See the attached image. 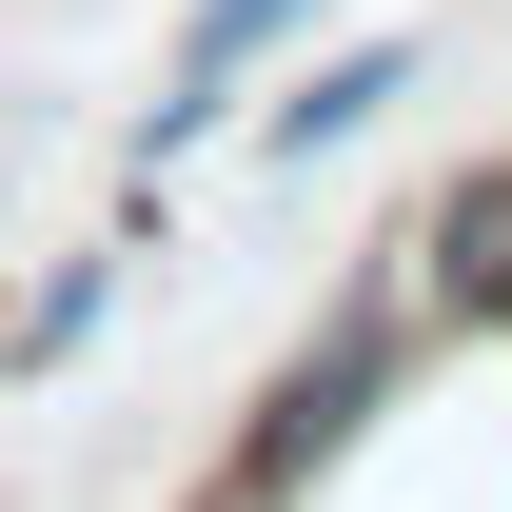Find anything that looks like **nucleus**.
Instances as JSON below:
<instances>
[{
	"instance_id": "obj_1",
	"label": "nucleus",
	"mask_w": 512,
	"mask_h": 512,
	"mask_svg": "<svg viewBox=\"0 0 512 512\" xmlns=\"http://www.w3.org/2000/svg\"><path fill=\"white\" fill-rule=\"evenodd\" d=\"M414 355H434V296H414V276H355V296H335V316L296 335L276 375H256V434H237V493H256V512H276V493H316L335 453H355V434L394 414V375H414Z\"/></svg>"
},
{
	"instance_id": "obj_2",
	"label": "nucleus",
	"mask_w": 512,
	"mask_h": 512,
	"mask_svg": "<svg viewBox=\"0 0 512 512\" xmlns=\"http://www.w3.org/2000/svg\"><path fill=\"white\" fill-rule=\"evenodd\" d=\"M296 40H316V0H178V60H158V99H138V158H197Z\"/></svg>"
},
{
	"instance_id": "obj_3",
	"label": "nucleus",
	"mask_w": 512,
	"mask_h": 512,
	"mask_svg": "<svg viewBox=\"0 0 512 512\" xmlns=\"http://www.w3.org/2000/svg\"><path fill=\"white\" fill-rule=\"evenodd\" d=\"M394 99H414V40H335V60H296L276 99H256V158H276V178H316V158H355Z\"/></svg>"
},
{
	"instance_id": "obj_4",
	"label": "nucleus",
	"mask_w": 512,
	"mask_h": 512,
	"mask_svg": "<svg viewBox=\"0 0 512 512\" xmlns=\"http://www.w3.org/2000/svg\"><path fill=\"white\" fill-rule=\"evenodd\" d=\"M394 276H414L434 316H512V158H473V178L394 237Z\"/></svg>"
},
{
	"instance_id": "obj_5",
	"label": "nucleus",
	"mask_w": 512,
	"mask_h": 512,
	"mask_svg": "<svg viewBox=\"0 0 512 512\" xmlns=\"http://www.w3.org/2000/svg\"><path fill=\"white\" fill-rule=\"evenodd\" d=\"M119 316V237H79V256H40L20 296H0V375H60L79 335Z\"/></svg>"
},
{
	"instance_id": "obj_6",
	"label": "nucleus",
	"mask_w": 512,
	"mask_h": 512,
	"mask_svg": "<svg viewBox=\"0 0 512 512\" xmlns=\"http://www.w3.org/2000/svg\"><path fill=\"white\" fill-rule=\"evenodd\" d=\"M197 512H256V493H237V473H217V493H197Z\"/></svg>"
}]
</instances>
